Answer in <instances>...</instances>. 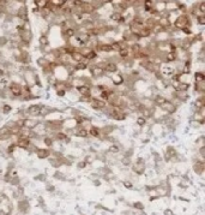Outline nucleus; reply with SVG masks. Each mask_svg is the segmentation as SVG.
I'll use <instances>...</instances> for the list:
<instances>
[{
    "label": "nucleus",
    "mask_w": 205,
    "mask_h": 215,
    "mask_svg": "<svg viewBox=\"0 0 205 215\" xmlns=\"http://www.w3.org/2000/svg\"><path fill=\"white\" fill-rule=\"evenodd\" d=\"M7 89H8L10 94L12 95V97H13V99L22 97V95H23V85H22L21 83L10 81L8 85H7Z\"/></svg>",
    "instance_id": "f257e3e1"
},
{
    "label": "nucleus",
    "mask_w": 205,
    "mask_h": 215,
    "mask_svg": "<svg viewBox=\"0 0 205 215\" xmlns=\"http://www.w3.org/2000/svg\"><path fill=\"white\" fill-rule=\"evenodd\" d=\"M41 108H42L41 103H33V105H30V106L25 109V113H27V115L28 117H30V118H37V117H40Z\"/></svg>",
    "instance_id": "f03ea898"
},
{
    "label": "nucleus",
    "mask_w": 205,
    "mask_h": 215,
    "mask_svg": "<svg viewBox=\"0 0 205 215\" xmlns=\"http://www.w3.org/2000/svg\"><path fill=\"white\" fill-rule=\"evenodd\" d=\"M89 105L94 111H98V112H101L102 109H104V108L108 106L106 101L101 100L100 97H94V96L91 97V101H90Z\"/></svg>",
    "instance_id": "7ed1b4c3"
},
{
    "label": "nucleus",
    "mask_w": 205,
    "mask_h": 215,
    "mask_svg": "<svg viewBox=\"0 0 205 215\" xmlns=\"http://www.w3.org/2000/svg\"><path fill=\"white\" fill-rule=\"evenodd\" d=\"M160 108L168 115H173L174 113H176V111H178V106L171 100H167Z\"/></svg>",
    "instance_id": "20e7f679"
},
{
    "label": "nucleus",
    "mask_w": 205,
    "mask_h": 215,
    "mask_svg": "<svg viewBox=\"0 0 205 215\" xmlns=\"http://www.w3.org/2000/svg\"><path fill=\"white\" fill-rule=\"evenodd\" d=\"M90 71V74H91V77L92 78H100V77H103L106 72H104V70H103L102 66H100V65H92V66H88Z\"/></svg>",
    "instance_id": "39448f33"
},
{
    "label": "nucleus",
    "mask_w": 205,
    "mask_h": 215,
    "mask_svg": "<svg viewBox=\"0 0 205 215\" xmlns=\"http://www.w3.org/2000/svg\"><path fill=\"white\" fill-rule=\"evenodd\" d=\"M110 82L115 85V87H121L124 85V83H125V76L123 74H114L112 77H110Z\"/></svg>",
    "instance_id": "423d86ee"
},
{
    "label": "nucleus",
    "mask_w": 205,
    "mask_h": 215,
    "mask_svg": "<svg viewBox=\"0 0 205 215\" xmlns=\"http://www.w3.org/2000/svg\"><path fill=\"white\" fill-rule=\"evenodd\" d=\"M174 25L178 28V29H182L185 27H188L190 25V19H188L187 16H180V17L176 18Z\"/></svg>",
    "instance_id": "0eeeda50"
},
{
    "label": "nucleus",
    "mask_w": 205,
    "mask_h": 215,
    "mask_svg": "<svg viewBox=\"0 0 205 215\" xmlns=\"http://www.w3.org/2000/svg\"><path fill=\"white\" fill-rule=\"evenodd\" d=\"M19 36H21L22 42H23V43H27V45L31 41V39H33V34H31V31H30L29 29H24V28L19 31Z\"/></svg>",
    "instance_id": "6e6552de"
},
{
    "label": "nucleus",
    "mask_w": 205,
    "mask_h": 215,
    "mask_svg": "<svg viewBox=\"0 0 205 215\" xmlns=\"http://www.w3.org/2000/svg\"><path fill=\"white\" fill-rule=\"evenodd\" d=\"M91 88L89 85H81V87L75 88L76 93L79 95V96H91Z\"/></svg>",
    "instance_id": "1a4fd4ad"
},
{
    "label": "nucleus",
    "mask_w": 205,
    "mask_h": 215,
    "mask_svg": "<svg viewBox=\"0 0 205 215\" xmlns=\"http://www.w3.org/2000/svg\"><path fill=\"white\" fill-rule=\"evenodd\" d=\"M202 108H205V97L204 95H200L193 102V112H198Z\"/></svg>",
    "instance_id": "9d476101"
},
{
    "label": "nucleus",
    "mask_w": 205,
    "mask_h": 215,
    "mask_svg": "<svg viewBox=\"0 0 205 215\" xmlns=\"http://www.w3.org/2000/svg\"><path fill=\"white\" fill-rule=\"evenodd\" d=\"M103 70H104V72H106V74H114L118 72L119 67H118V65H116L115 63H113V61H108V63H106V65L103 66Z\"/></svg>",
    "instance_id": "9b49d317"
},
{
    "label": "nucleus",
    "mask_w": 205,
    "mask_h": 215,
    "mask_svg": "<svg viewBox=\"0 0 205 215\" xmlns=\"http://www.w3.org/2000/svg\"><path fill=\"white\" fill-rule=\"evenodd\" d=\"M18 210H19V213L21 214H28L29 213V210H30V204H29V202L27 200H19L18 201Z\"/></svg>",
    "instance_id": "f8f14e48"
},
{
    "label": "nucleus",
    "mask_w": 205,
    "mask_h": 215,
    "mask_svg": "<svg viewBox=\"0 0 205 215\" xmlns=\"http://www.w3.org/2000/svg\"><path fill=\"white\" fill-rule=\"evenodd\" d=\"M151 100H152L154 105H155L156 107H161L164 102L167 101V97H166L164 95H162V94H155V95H152Z\"/></svg>",
    "instance_id": "ddd939ff"
},
{
    "label": "nucleus",
    "mask_w": 205,
    "mask_h": 215,
    "mask_svg": "<svg viewBox=\"0 0 205 215\" xmlns=\"http://www.w3.org/2000/svg\"><path fill=\"white\" fill-rule=\"evenodd\" d=\"M145 169H146V166H145V162L143 163H140V162H136L134 165H132V171L136 173L137 175H142L144 174V172H145Z\"/></svg>",
    "instance_id": "4468645a"
},
{
    "label": "nucleus",
    "mask_w": 205,
    "mask_h": 215,
    "mask_svg": "<svg viewBox=\"0 0 205 215\" xmlns=\"http://www.w3.org/2000/svg\"><path fill=\"white\" fill-rule=\"evenodd\" d=\"M12 138V135L10 132V130L4 125L0 128V141H10Z\"/></svg>",
    "instance_id": "2eb2a0df"
},
{
    "label": "nucleus",
    "mask_w": 205,
    "mask_h": 215,
    "mask_svg": "<svg viewBox=\"0 0 205 215\" xmlns=\"http://www.w3.org/2000/svg\"><path fill=\"white\" fill-rule=\"evenodd\" d=\"M35 154L36 156L39 157V159H48L49 156H50V149L48 148H37L36 149V152H35Z\"/></svg>",
    "instance_id": "dca6fc26"
},
{
    "label": "nucleus",
    "mask_w": 205,
    "mask_h": 215,
    "mask_svg": "<svg viewBox=\"0 0 205 215\" xmlns=\"http://www.w3.org/2000/svg\"><path fill=\"white\" fill-rule=\"evenodd\" d=\"M116 129H118V126L112 125V124H109V125H104L103 128H100V130H101V136H102V137H104V136H109V135H112L114 131H115Z\"/></svg>",
    "instance_id": "f3484780"
},
{
    "label": "nucleus",
    "mask_w": 205,
    "mask_h": 215,
    "mask_svg": "<svg viewBox=\"0 0 205 215\" xmlns=\"http://www.w3.org/2000/svg\"><path fill=\"white\" fill-rule=\"evenodd\" d=\"M30 143H31V140H29V138H21V137H17V141H16L17 148L24 149V150H27V148L29 147Z\"/></svg>",
    "instance_id": "a211bd4d"
},
{
    "label": "nucleus",
    "mask_w": 205,
    "mask_h": 215,
    "mask_svg": "<svg viewBox=\"0 0 205 215\" xmlns=\"http://www.w3.org/2000/svg\"><path fill=\"white\" fill-rule=\"evenodd\" d=\"M205 169L204 166V160H196V162L193 163V171L197 173V174H203Z\"/></svg>",
    "instance_id": "6ab92c4d"
},
{
    "label": "nucleus",
    "mask_w": 205,
    "mask_h": 215,
    "mask_svg": "<svg viewBox=\"0 0 205 215\" xmlns=\"http://www.w3.org/2000/svg\"><path fill=\"white\" fill-rule=\"evenodd\" d=\"M88 134H89V137H92V138H101V130L98 126H95V125H91L90 129L88 130Z\"/></svg>",
    "instance_id": "aec40b11"
},
{
    "label": "nucleus",
    "mask_w": 205,
    "mask_h": 215,
    "mask_svg": "<svg viewBox=\"0 0 205 215\" xmlns=\"http://www.w3.org/2000/svg\"><path fill=\"white\" fill-rule=\"evenodd\" d=\"M88 66H89V61L84 58L82 61L76 63V65L73 66V69H75L76 72H77V71H85V70H88Z\"/></svg>",
    "instance_id": "412c9836"
},
{
    "label": "nucleus",
    "mask_w": 205,
    "mask_h": 215,
    "mask_svg": "<svg viewBox=\"0 0 205 215\" xmlns=\"http://www.w3.org/2000/svg\"><path fill=\"white\" fill-rule=\"evenodd\" d=\"M193 90H194V93H197V94H200L203 95L205 91V81L203 82H194L193 83Z\"/></svg>",
    "instance_id": "4be33fe9"
},
{
    "label": "nucleus",
    "mask_w": 205,
    "mask_h": 215,
    "mask_svg": "<svg viewBox=\"0 0 205 215\" xmlns=\"http://www.w3.org/2000/svg\"><path fill=\"white\" fill-rule=\"evenodd\" d=\"M39 121L40 120L36 119V118H30V117L24 118V126H23V128H28V129H31V130H33Z\"/></svg>",
    "instance_id": "5701e85b"
},
{
    "label": "nucleus",
    "mask_w": 205,
    "mask_h": 215,
    "mask_svg": "<svg viewBox=\"0 0 205 215\" xmlns=\"http://www.w3.org/2000/svg\"><path fill=\"white\" fill-rule=\"evenodd\" d=\"M178 60V52L175 51V52H168V53L166 54V57H164V61L166 63H174V61Z\"/></svg>",
    "instance_id": "b1692460"
},
{
    "label": "nucleus",
    "mask_w": 205,
    "mask_h": 215,
    "mask_svg": "<svg viewBox=\"0 0 205 215\" xmlns=\"http://www.w3.org/2000/svg\"><path fill=\"white\" fill-rule=\"evenodd\" d=\"M191 89V84L188 82H180L179 85L176 87L175 91H185V93H188V90Z\"/></svg>",
    "instance_id": "393cba45"
},
{
    "label": "nucleus",
    "mask_w": 205,
    "mask_h": 215,
    "mask_svg": "<svg viewBox=\"0 0 205 215\" xmlns=\"http://www.w3.org/2000/svg\"><path fill=\"white\" fill-rule=\"evenodd\" d=\"M12 111H13V107H12L10 103H3V105L0 106V113L3 115L10 114Z\"/></svg>",
    "instance_id": "a878e982"
},
{
    "label": "nucleus",
    "mask_w": 205,
    "mask_h": 215,
    "mask_svg": "<svg viewBox=\"0 0 205 215\" xmlns=\"http://www.w3.org/2000/svg\"><path fill=\"white\" fill-rule=\"evenodd\" d=\"M121 150H123L121 144H119V143H113V144H110V147L108 148V153H110V154H119Z\"/></svg>",
    "instance_id": "bb28decb"
},
{
    "label": "nucleus",
    "mask_w": 205,
    "mask_h": 215,
    "mask_svg": "<svg viewBox=\"0 0 205 215\" xmlns=\"http://www.w3.org/2000/svg\"><path fill=\"white\" fill-rule=\"evenodd\" d=\"M41 141H42V143L45 144V147L52 148V147H53V143H54V138L50 137V136H48V135H45V136L41 138Z\"/></svg>",
    "instance_id": "cd10ccee"
},
{
    "label": "nucleus",
    "mask_w": 205,
    "mask_h": 215,
    "mask_svg": "<svg viewBox=\"0 0 205 215\" xmlns=\"http://www.w3.org/2000/svg\"><path fill=\"white\" fill-rule=\"evenodd\" d=\"M96 49L100 51V52H104V53H110V52H113V51H112V46H110L109 43H100V45H97Z\"/></svg>",
    "instance_id": "c85d7f7f"
},
{
    "label": "nucleus",
    "mask_w": 205,
    "mask_h": 215,
    "mask_svg": "<svg viewBox=\"0 0 205 215\" xmlns=\"http://www.w3.org/2000/svg\"><path fill=\"white\" fill-rule=\"evenodd\" d=\"M49 163L52 165V167H60V166H62L61 163V159H56V157H54V156H52V157H49Z\"/></svg>",
    "instance_id": "c756f323"
},
{
    "label": "nucleus",
    "mask_w": 205,
    "mask_h": 215,
    "mask_svg": "<svg viewBox=\"0 0 205 215\" xmlns=\"http://www.w3.org/2000/svg\"><path fill=\"white\" fill-rule=\"evenodd\" d=\"M136 123L139 128H145V126H146V124H148V119H146V118H144L143 115H138Z\"/></svg>",
    "instance_id": "7c9ffc66"
},
{
    "label": "nucleus",
    "mask_w": 205,
    "mask_h": 215,
    "mask_svg": "<svg viewBox=\"0 0 205 215\" xmlns=\"http://www.w3.org/2000/svg\"><path fill=\"white\" fill-rule=\"evenodd\" d=\"M192 46V41L191 40H182L181 41V43H180V47L181 49L184 51V52H187Z\"/></svg>",
    "instance_id": "2f4dec72"
},
{
    "label": "nucleus",
    "mask_w": 205,
    "mask_h": 215,
    "mask_svg": "<svg viewBox=\"0 0 205 215\" xmlns=\"http://www.w3.org/2000/svg\"><path fill=\"white\" fill-rule=\"evenodd\" d=\"M118 53H119V55H120V58H121V59H126V58H129L131 51H130V48L129 47H126V48H121Z\"/></svg>",
    "instance_id": "473e14b6"
},
{
    "label": "nucleus",
    "mask_w": 205,
    "mask_h": 215,
    "mask_svg": "<svg viewBox=\"0 0 205 215\" xmlns=\"http://www.w3.org/2000/svg\"><path fill=\"white\" fill-rule=\"evenodd\" d=\"M16 149H17L16 142H11V143L6 147V153L7 154H13L14 152H16Z\"/></svg>",
    "instance_id": "72a5a7b5"
},
{
    "label": "nucleus",
    "mask_w": 205,
    "mask_h": 215,
    "mask_svg": "<svg viewBox=\"0 0 205 215\" xmlns=\"http://www.w3.org/2000/svg\"><path fill=\"white\" fill-rule=\"evenodd\" d=\"M205 81V74L202 71H197L194 74V82H203Z\"/></svg>",
    "instance_id": "f704fd0d"
},
{
    "label": "nucleus",
    "mask_w": 205,
    "mask_h": 215,
    "mask_svg": "<svg viewBox=\"0 0 205 215\" xmlns=\"http://www.w3.org/2000/svg\"><path fill=\"white\" fill-rule=\"evenodd\" d=\"M18 17L23 20H28V14H27L25 7H21V8H19V11H18Z\"/></svg>",
    "instance_id": "c9c22d12"
},
{
    "label": "nucleus",
    "mask_w": 205,
    "mask_h": 215,
    "mask_svg": "<svg viewBox=\"0 0 205 215\" xmlns=\"http://www.w3.org/2000/svg\"><path fill=\"white\" fill-rule=\"evenodd\" d=\"M96 57H97V53H96L95 49H91L89 52V54L85 57V59L87 60H94V59H96Z\"/></svg>",
    "instance_id": "e433bc0d"
},
{
    "label": "nucleus",
    "mask_w": 205,
    "mask_h": 215,
    "mask_svg": "<svg viewBox=\"0 0 205 215\" xmlns=\"http://www.w3.org/2000/svg\"><path fill=\"white\" fill-rule=\"evenodd\" d=\"M65 35H66L67 37H73L76 35V29L75 28H67V29L65 30Z\"/></svg>",
    "instance_id": "4c0bfd02"
},
{
    "label": "nucleus",
    "mask_w": 205,
    "mask_h": 215,
    "mask_svg": "<svg viewBox=\"0 0 205 215\" xmlns=\"http://www.w3.org/2000/svg\"><path fill=\"white\" fill-rule=\"evenodd\" d=\"M48 64H49V63H48V60L45 58V57H43V58H40V59L37 60V65L40 67H46V66H48Z\"/></svg>",
    "instance_id": "58836bf2"
},
{
    "label": "nucleus",
    "mask_w": 205,
    "mask_h": 215,
    "mask_svg": "<svg viewBox=\"0 0 205 215\" xmlns=\"http://www.w3.org/2000/svg\"><path fill=\"white\" fill-rule=\"evenodd\" d=\"M121 165H123V166H130L131 165L130 156H125V155H124L123 157H121Z\"/></svg>",
    "instance_id": "ea45409f"
},
{
    "label": "nucleus",
    "mask_w": 205,
    "mask_h": 215,
    "mask_svg": "<svg viewBox=\"0 0 205 215\" xmlns=\"http://www.w3.org/2000/svg\"><path fill=\"white\" fill-rule=\"evenodd\" d=\"M54 178H55V179H58V180H65V179H66L65 174H64V173H61V172H59V171L54 173Z\"/></svg>",
    "instance_id": "a19ab883"
},
{
    "label": "nucleus",
    "mask_w": 205,
    "mask_h": 215,
    "mask_svg": "<svg viewBox=\"0 0 205 215\" xmlns=\"http://www.w3.org/2000/svg\"><path fill=\"white\" fill-rule=\"evenodd\" d=\"M190 124H191V128H193V129H199L200 126H203V125L200 124V121H198V120H193V119H191V121H190Z\"/></svg>",
    "instance_id": "79ce46f5"
},
{
    "label": "nucleus",
    "mask_w": 205,
    "mask_h": 215,
    "mask_svg": "<svg viewBox=\"0 0 205 215\" xmlns=\"http://www.w3.org/2000/svg\"><path fill=\"white\" fill-rule=\"evenodd\" d=\"M40 45H41L42 47H45V46L48 45V39L46 35H42L41 37H40Z\"/></svg>",
    "instance_id": "37998d69"
},
{
    "label": "nucleus",
    "mask_w": 205,
    "mask_h": 215,
    "mask_svg": "<svg viewBox=\"0 0 205 215\" xmlns=\"http://www.w3.org/2000/svg\"><path fill=\"white\" fill-rule=\"evenodd\" d=\"M132 206H133V208L137 209V210H143L144 209V204L142 202H134Z\"/></svg>",
    "instance_id": "c03bdc74"
},
{
    "label": "nucleus",
    "mask_w": 205,
    "mask_h": 215,
    "mask_svg": "<svg viewBox=\"0 0 205 215\" xmlns=\"http://www.w3.org/2000/svg\"><path fill=\"white\" fill-rule=\"evenodd\" d=\"M92 96H79V102H84V103H90Z\"/></svg>",
    "instance_id": "a18cd8bd"
},
{
    "label": "nucleus",
    "mask_w": 205,
    "mask_h": 215,
    "mask_svg": "<svg viewBox=\"0 0 205 215\" xmlns=\"http://www.w3.org/2000/svg\"><path fill=\"white\" fill-rule=\"evenodd\" d=\"M196 144L198 146V148L199 147H204V137L200 136L198 140H196Z\"/></svg>",
    "instance_id": "49530a36"
},
{
    "label": "nucleus",
    "mask_w": 205,
    "mask_h": 215,
    "mask_svg": "<svg viewBox=\"0 0 205 215\" xmlns=\"http://www.w3.org/2000/svg\"><path fill=\"white\" fill-rule=\"evenodd\" d=\"M197 20H198V23L200 24V25H204V24H205L204 14H199V16H197Z\"/></svg>",
    "instance_id": "de8ad7c7"
},
{
    "label": "nucleus",
    "mask_w": 205,
    "mask_h": 215,
    "mask_svg": "<svg viewBox=\"0 0 205 215\" xmlns=\"http://www.w3.org/2000/svg\"><path fill=\"white\" fill-rule=\"evenodd\" d=\"M56 95H58L59 97H64V96L66 95V90H65V89H58V90H56Z\"/></svg>",
    "instance_id": "09e8293b"
},
{
    "label": "nucleus",
    "mask_w": 205,
    "mask_h": 215,
    "mask_svg": "<svg viewBox=\"0 0 205 215\" xmlns=\"http://www.w3.org/2000/svg\"><path fill=\"white\" fill-rule=\"evenodd\" d=\"M199 12H200V14H205V3L204 1H202V3L199 4Z\"/></svg>",
    "instance_id": "8fccbe9b"
},
{
    "label": "nucleus",
    "mask_w": 205,
    "mask_h": 215,
    "mask_svg": "<svg viewBox=\"0 0 205 215\" xmlns=\"http://www.w3.org/2000/svg\"><path fill=\"white\" fill-rule=\"evenodd\" d=\"M199 156H200L202 159H204L205 157V146L204 147H199Z\"/></svg>",
    "instance_id": "3c124183"
},
{
    "label": "nucleus",
    "mask_w": 205,
    "mask_h": 215,
    "mask_svg": "<svg viewBox=\"0 0 205 215\" xmlns=\"http://www.w3.org/2000/svg\"><path fill=\"white\" fill-rule=\"evenodd\" d=\"M123 184H124V186H125V188H127V189L133 188V184H132V182H130V180H125Z\"/></svg>",
    "instance_id": "603ef678"
},
{
    "label": "nucleus",
    "mask_w": 205,
    "mask_h": 215,
    "mask_svg": "<svg viewBox=\"0 0 205 215\" xmlns=\"http://www.w3.org/2000/svg\"><path fill=\"white\" fill-rule=\"evenodd\" d=\"M87 165H88V163L84 161V160H83V161H79L78 162V168H79V169H84V168L87 167Z\"/></svg>",
    "instance_id": "864d4df0"
},
{
    "label": "nucleus",
    "mask_w": 205,
    "mask_h": 215,
    "mask_svg": "<svg viewBox=\"0 0 205 215\" xmlns=\"http://www.w3.org/2000/svg\"><path fill=\"white\" fill-rule=\"evenodd\" d=\"M35 179H36V180H40V182H46V177H45V174H39V177H36Z\"/></svg>",
    "instance_id": "5fc2aeb1"
},
{
    "label": "nucleus",
    "mask_w": 205,
    "mask_h": 215,
    "mask_svg": "<svg viewBox=\"0 0 205 215\" xmlns=\"http://www.w3.org/2000/svg\"><path fill=\"white\" fill-rule=\"evenodd\" d=\"M7 45V39L6 37H0V46H5Z\"/></svg>",
    "instance_id": "6e6d98bb"
},
{
    "label": "nucleus",
    "mask_w": 205,
    "mask_h": 215,
    "mask_svg": "<svg viewBox=\"0 0 205 215\" xmlns=\"http://www.w3.org/2000/svg\"><path fill=\"white\" fill-rule=\"evenodd\" d=\"M181 30H182V31H184L185 34H187V35H190V34H192L191 29H190V28H188V27H185V28H182Z\"/></svg>",
    "instance_id": "4d7b16f0"
},
{
    "label": "nucleus",
    "mask_w": 205,
    "mask_h": 215,
    "mask_svg": "<svg viewBox=\"0 0 205 215\" xmlns=\"http://www.w3.org/2000/svg\"><path fill=\"white\" fill-rule=\"evenodd\" d=\"M46 189H47V191H49V192L54 191V186H53V185H50V184H47V185H46Z\"/></svg>",
    "instance_id": "13d9d810"
},
{
    "label": "nucleus",
    "mask_w": 205,
    "mask_h": 215,
    "mask_svg": "<svg viewBox=\"0 0 205 215\" xmlns=\"http://www.w3.org/2000/svg\"><path fill=\"white\" fill-rule=\"evenodd\" d=\"M67 3V0H59V3H58V6L59 7H62L65 4Z\"/></svg>",
    "instance_id": "bf43d9fd"
},
{
    "label": "nucleus",
    "mask_w": 205,
    "mask_h": 215,
    "mask_svg": "<svg viewBox=\"0 0 205 215\" xmlns=\"http://www.w3.org/2000/svg\"><path fill=\"white\" fill-rule=\"evenodd\" d=\"M164 215H174V213L171 212V209H166L164 210Z\"/></svg>",
    "instance_id": "052dcab7"
},
{
    "label": "nucleus",
    "mask_w": 205,
    "mask_h": 215,
    "mask_svg": "<svg viewBox=\"0 0 205 215\" xmlns=\"http://www.w3.org/2000/svg\"><path fill=\"white\" fill-rule=\"evenodd\" d=\"M0 3H3V0H0Z\"/></svg>",
    "instance_id": "680f3d73"
},
{
    "label": "nucleus",
    "mask_w": 205,
    "mask_h": 215,
    "mask_svg": "<svg viewBox=\"0 0 205 215\" xmlns=\"http://www.w3.org/2000/svg\"><path fill=\"white\" fill-rule=\"evenodd\" d=\"M0 150H1V147H0Z\"/></svg>",
    "instance_id": "e2e57ef3"
}]
</instances>
